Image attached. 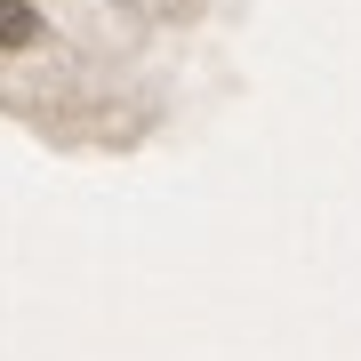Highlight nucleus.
<instances>
[{
  "label": "nucleus",
  "instance_id": "f257e3e1",
  "mask_svg": "<svg viewBox=\"0 0 361 361\" xmlns=\"http://www.w3.org/2000/svg\"><path fill=\"white\" fill-rule=\"evenodd\" d=\"M32 32H40V16L25 8V0H0V49H25Z\"/></svg>",
  "mask_w": 361,
  "mask_h": 361
}]
</instances>
